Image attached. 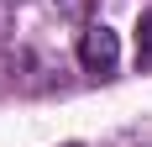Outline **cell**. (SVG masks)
<instances>
[{"label":"cell","instance_id":"3957f363","mask_svg":"<svg viewBox=\"0 0 152 147\" xmlns=\"http://www.w3.org/2000/svg\"><path fill=\"white\" fill-rule=\"evenodd\" d=\"M89 5H94V0H53V11H58V16L84 21V26H89Z\"/></svg>","mask_w":152,"mask_h":147},{"label":"cell","instance_id":"7a4b0ae2","mask_svg":"<svg viewBox=\"0 0 152 147\" xmlns=\"http://www.w3.org/2000/svg\"><path fill=\"white\" fill-rule=\"evenodd\" d=\"M137 68H152V11H142L137 21Z\"/></svg>","mask_w":152,"mask_h":147},{"label":"cell","instance_id":"277c9868","mask_svg":"<svg viewBox=\"0 0 152 147\" xmlns=\"http://www.w3.org/2000/svg\"><path fill=\"white\" fill-rule=\"evenodd\" d=\"M68 147H79V142H68Z\"/></svg>","mask_w":152,"mask_h":147},{"label":"cell","instance_id":"6da1fadb","mask_svg":"<svg viewBox=\"0 0 152 147\" xmlns=\"http://www.w3.org/2000/svg\"><path fill=\"white\" fill-rule=\"evenodd\" d=\"M79 63H84V74L110 79L115 63H121V37H115L105 21H89V26L79 32Z\"/></svg>","mask_w":152,"mask_h":147}]
</instances>
